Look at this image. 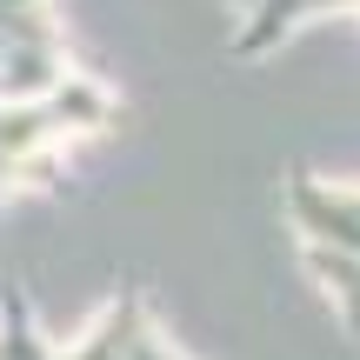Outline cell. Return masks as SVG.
Returning a JSON list of instances; mask_svg holds the SVG:
<instances>
[{
  "mask_svg": "<svg viewBox=\"0 0 360 360\" xmlns=\"http://www.w3.org/2000/svg\"><path fill=\"white\" fill-rule=\"evenodd\" d=\"M127 101L67 40L53 0H0V220L20 193L53 187L67 154L114 134Z\"/></svg>",
  "mask_w": 360,
  "mask_h": 360,
  "instance_id": "6da1fadb",
  "label": "cell"
},
{
  "mask_svg": "<svg viewBox=\"0 0 360 360\" xmlns=\"http://www.w3.org/2000/svg\"><path fill=\"white\" fill-rule=\"evenodd\" d=\"M0 360H193V354L160 327L141 287H120L114 300H101V314L80 334H53L34 294L7 287L0 294Z\"/></svg>",
  "mask_w": 360,
  "mask_h": 360,
  "instance_id": "7a4b0ae2",
  "label": "cell"
},
{
  "mask_svg": "<svg viewBox=\"0 0 360 360\" xmlns=\"http://www.w3.org/2000/svg\"><path fill=\"white\" fill-rule=\"evenodd\" d=\"M220 7L233 13V40L227 47L240 53V60H260V53H274L281 40H294L307 20H321V13H360V0H220Z\"/></svg>",
  "mask_w": 360,
  "mask_h": 360,
  "instance_id": "3957f363",
  "label": "cell"
}]
</instances>
